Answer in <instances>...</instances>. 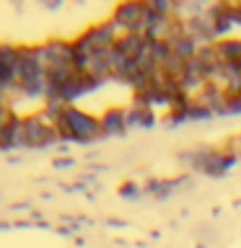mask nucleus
I'll return each mask as SVG.
<instances>
[{"label": "nucleus", "instance_id": "nucleus-2", "mask_svg": "<svg viewBox=\"0 0 241 248\" xmlns=\"http://www.w3.org/2000/svg\"><path fill=\"white\" fill-rule=\"evenodd\" d=\"M23 132H26V145H36V147L50 145V142H54V140H60L57 127H54L44 114L31 116V119L23 122Z\"/></svg>", "mask_w": 241, "mask_h": 248}, {"label": "nucleus", "instance_id": "nucleus-4", "mask_svg": "<svg viewBox=\"0 0 241 248\" xmlns=\"http://www.w3.org/2000/svg\"><path fill=\"white\" fill-rule=\"evenodd\" d=\"M215 52L221 65H239L241 62V39H223L215 42Z\"/></svg>", "mask_w": 241, "mask_h": 248}, {"label": "nucleus", "instance_id": "nucleus-5", "mask_svg": "<svg viewBox=\"0 0 241 248\" xmlns=\"http://www.w3.org/2000/svg\"><path fill=\"white\" fill-rule=\"evenodd\" d=\"M101 135H112V132H122L127 127V111L124 108H109V111L99 119Z\"/></svg>", "mask_w": 241, "mask_h": 248}, {"label": "nucleus", "instance_id": "nucleus-6", "mask_svg": "<svg viewBox=\"0 0 241 248\" xmlns=\"http://www.w3.org/2000/svg\"><path fill=\"white\" fill-rule=\"evenodd\" d=\"M239 142H241V137H239Z\"/></svg>", "mask_w": 241, "mask_h": 248}, {"label": "nucleus", "instance_id": "nucleus-1", "mask_svg": "<svg viewBox=\"0 0 241 248\" xmlns=\"http://www.w3.org/2000/svg\"><path fill=\"white\" fill-rule=\"evenodd\" d=\"M57 127V135L60 140H78V142H88V140L99 137L101 135V127H99V119H93L86 111L75 106H68L62 116L54 122Z\"/></svg>", "mask_w": 241, "mask_h": 248}, {"label": "nucleus", "instance_id": "nucleus-3", "mask_svg": "<svg viewBox=\"0 0 241 248\" xmlns=\"http://www.w3.org/2000/svg\"><path fill=\"white\" fill-rule=\"evenodd\" d=\"M26 145V132H23V122L18 116H11V122L5 124L3 135H0V147H18Z\"/></svg>", "mask_w": 241, "mask_h": 248}]
</instances>
